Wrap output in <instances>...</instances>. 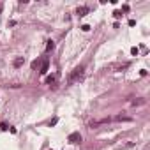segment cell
<instances>
[{
  "label": "cell",
  "mask_w": 150,
  "mask_h": 150,
  "mask_svg": "<svg viewBox=\"0 0 150 150\" xmlns=\"http://www.w3.org/2000/svg\"><path fill=\"white\" fill-rule=\"evenodd\" d=\"M83 74H85V67H83V65L76 67L74 71L71 73V76H69V83H76V81H81V79H83Z\"/></svg>",
  "instance_id": "obj_1"
},
{
  "label": "cell",
  "mask_w": 150,
  "mask_h": 150,
  "mask_svg": "<svg viewBox=\"0 0 150 150\" xmlns=\"http://www.w3.org/2000/svg\"><path fill=\"white\" fill-rule=\"evenodd\" d=\"M67 141H71V143H79V141H81V134H79V132H73V134H69Z\"/></svg>",
  "instance_id": "obj_2"
},
{
  "label": "cell",
  "mask_w": 150,
  "mask_h": 150,
  "mask_svg": "<svg viewBox=\"0 0 150 150\" xmlns=\"http://www.w3.org/2000/svg\"><path fill=\"white\" fill-rule=\"evenodd\" d=\"M88 11H90V9H88L87 5H81V7H78V9H76V14H78L79 18H83V16H87V14H88Z\"/></svg>",
  "instance_id": "obj_3"
},
{
  "label": "cell",
  "mask_w": 150,
  "mask_h": 150,
  "mask_svg": "<svg viewBox=\"0 0 150 150\" xmlns=\"http://www.w3.org/2000/svg\"><path fill=\"white\" fill-rule=\"evenodd\" d=\"M57 81H58V74H57V73H55V74H49L46 78V83H48V85H57Z\"/></svg>",
  "instance_id": "obj_4"
},
{
  "label": "cell",
  "mask_w": 150,
  "mask_h": 150,
  "mask_svg": "<svg viewBox=\"0 0 150 150\" xmlns=\"http://www.w3.org/2000/svg\"><path fill=\"white\" fill-rule=\"evenodd\" d=\"M111 122V118H103V120H95V122H92L90 124V127H97V125H101V124H110Z\"/></svg>",
  "instance_id": "obj_5"
},
{
  "label": "cell",
  "mask_w": 150,
  "mask_h": 150,
  "mask_svg": "<svg viewBox=\"0 0 150 150\" xmlns=\"http://www.w3.org/2000/svg\"><path fill=\"white\" fill-rule=\"evenodd\" d=\"M23 64H25V58H23V57H18V58H14V62H12V65H14L16 69H18V67H21Z\"/></svg>",
  "instance_id": "obj_6"
},
{
  "label": "cell",
  "mask_w": 150,
  "mask_h": 150,
  "mask_svg": "<svg viewBox=\"0 0 150 150\" xmlns=\"http://www.w3.org/2000/svg\"><path fill=\"white\" fill-rule=\"evenodd\" d=\"M48 67H49V62H48V60H44V62H42V65H41V69H39V73H41V74H46V73H48Z\"/></svg>",
  "instance_id": "obj_7"
},
{
  "label": "cell",
  "mask_w": 150,
  "mask_h": 150,
  "mask_svg": "<svg viewBox=\"0 0 150 150\" xmlns=\"http://www.w3.org/2000/svg\"><path fill=\"white\" fill-rule=\"evenodd\" d=\"M115 120H118V122H131L132 118H131V116H125V115H116Z\"/></svg>",
  "instance_id": "obj_8"
},
{
  "label": "cell",
  "mask_w": 150,
  "mask_h": 150,
  "mask_svg": "<svg viewBox=\"0 0 150 150\" xmlns=\"http://www.w3.org/2000/svg\"><path fill=\"white\" fill-rule=\"evenodd\" d=\"M53 48H55V42H53V41H48V44H46V51H53Z\"/></svg>",
  "instance_id": "obj_9"
},
{
  "label": "cell",
  "mask_w": 150,
  "mask_h": 150,
  "mask_svg": "<svg viewBox=\"0 0 150 150\" xmlns=\"http://www.w3.org/2000/svg\"><path fill=\"white\" fill-rule=\"evenodd\" d=\"M141 104H145V101H143V99H138V101H132V106H141Z\"/></svg>",
  "instance_id": "obj_10"
},
{
  "label": "cell",
  "mask_w": 150,
  "mask_h": 150,
  "mask_svg": "<svg viewBox=\"0 0 150 150\" xmlns=\"http://www.w3.org/2000/svg\"><path fill=\"white\" fill-rule=\"evenodd\" d=\"M0 129H2V131H9V125H7V124H5V122H4V124H2V125H0Z\"/></svg>",
  "instance_id": "obj_11"
},
{
  "label": "cell",
  "mask_w": 150,
  "mask_h": 150,
  "mask_svg": "<svg viewBox=\"0 0 150 150\" xmlns=\"http://www.w3.org/2000/svg\"><path fill=\"white\" fill-rule=\"evenodd\" d=\"M81 30H83V32H88L90 27H88V25H81Z\"/></svg>",
  "instance_id": "obj_12"
},
{
  "label": "cell",
  "mask_w": 150,
  "mask_h": 150,
  "mask_svg": "<svg viewBox=\"0 0 150 150\" xmlns=\"http://www.w3.org/2000/svg\"><path fill=\"white\" fill-rule=\"evenodd\" d=\"M131 53H132V55H138V48H136V46H134V48H131Z\"/></svg>",
  "instance_id": "obj_13"
},
{
  "label": "cell",
  "mask_w": 150,
  "mask_h": 150,
  "mask_svg": "<svg viewBox=\"0 0 150 150\" xmlns=\"http://www.w3.org/2000/svg\"><path fill=\"white\" fill-rule=\"evenodd\" d=\"M0 11H2V5H0Z\"/></svg>",
  "instance_id": "obj_14"
}]
</instances>
